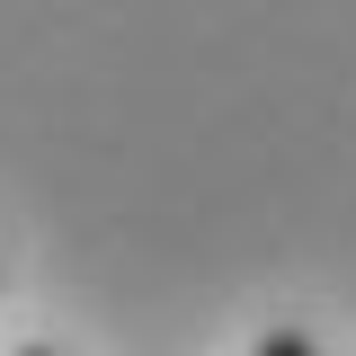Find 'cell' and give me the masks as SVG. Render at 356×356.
<instances>
[{
    "label": "cell",
    "instance_id": "1",
    "mask_svg": "<svg viewBox=\"0 0 356 356\" xmlns=\"http://www.w3.org/2000/svg\"><path fill=\"white\" fill-rule=\"evenodd\" d=\"M250 356H321V339H312V330H294V321H276V330H267Z\"/></svg>",
    "mask_w": 356,
    "mask_h": 356
},
{
    "label": "cell",
    "instance_id": "2",
    "mask_svg": "<svg viewBox=\"0 0 356 356\" xmlns=\"http://www.w3.org/2000/svg\"><path fill=\"white\" fill-rule=\"evenodd\" d=\"M9 356H63V348H44V339H36V348H9Z\"/></svg>",
    "mask_w": 356,
    "mask_h": 356
}]
</instances>
